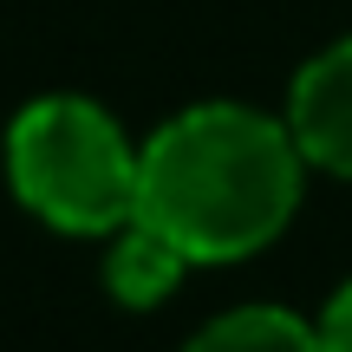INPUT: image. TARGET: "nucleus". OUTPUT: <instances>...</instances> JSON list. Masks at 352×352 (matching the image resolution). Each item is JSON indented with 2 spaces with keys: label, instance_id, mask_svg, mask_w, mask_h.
Here are the masks:
<instances>
[{
  "label": "nucleus",
  "instance_id": "obj_5",
  "mask_svg": "<svg viewBox=\"0 0 352 352\" xmlns=\"http://www.w3.org/2000/svg\"><path fill=\"white\" fill-rule=\"evenodd\" d=\"M183 352H320V333L287 307H241L209 320Z\"/></svg>",
  "mask_w": 352,
  "mask_h": 352
},
{
  "label": "nucleus",
  "instance_id": "obj_2",
  "mask_svg": "<svg viewBox=\"0 0 352 352\" xmlns=\"http://www.w3.org/2000/svg\"><path fill=\"white\" fill-rule=\"evenodd\" d=\"M13 196L65 235H111L138 215V151L104 104L78 91L33 98L7 131Z\"/></svg>",
  "mask_w": 352,
  "mask_h": 352
},
{
  "label": "nucleus",
  "instance_id": "obj_1",
  "mask_svg": "<svg viewBox=\"0 0 352 352\" xmlns=\"http://www.w3.org/2000/svg\"><path fill=\"white\" fill-rule=\"evenodd\" d=\"M300 164L287 124L254 104H189L138 151V222L157 228L189 267L241 261L287 228L300 202Z\"/></svg>",
  "mask_w": 352,
  "mask_h": 352
},
{
  "label": "nucleus",
  "instance_id": "obj_6",
  "mask_svg": "<svg viewBox=\"0 0 352 352\" xmlns=\"http://www.w3.org/2000/svg\"><path fill=\"white\" fill-rule=\"evenodd\" d=\"M314 333H320V352H352V280L327 300V314H320Z\"/></svg>",
  "mask_w": 352,
  "mask_h": 352
},
{
  "label": "nucleus",
  "instance_id": "obj_4",
  "mask_svg": "<svg viewBox=\"0 0 352 352\" xmlns=\"http://www.w3.org/2000/svg\"><path fill=\"white\" fill-rule=\"evenodd\" d=\"M183 267H189L183 254H176L157 228H144L138 215H131V222L118 228L111 254H104V287H111L124 307H157L176 280H183Z\"/></svg>",
  "mask_w": 352,
  "mask_h": 352
},
{
  "label": "nucleus",
  "instance_id": "obj_3",
  "mask_svg": "<svg viewBox=\"0 0 352 352\" xmlns=\"http://www.w3.org/2000/svg\"><path fill=\"white\" fill-rule=\"evenodd\" d=\"M287 138L307 164L352 176V39L300 65L287 91Z\"/></svg>",
  "mask_w": 352,
  "mask_h": 352
}]
</instances>
